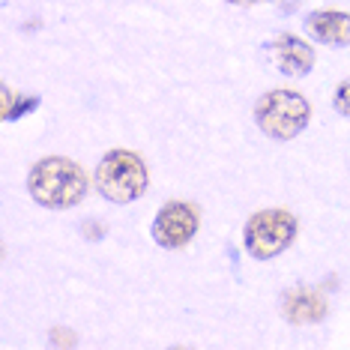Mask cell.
<instances>
[{
  "instance_id": "obj_8",
  "label": "cell",
  "mask_w": 350,
  "mask_h": 350,
  "mask_svg": "<svg viewBox=\"0 0 350 350\" xmlns=\"http://www.w3.org/2000/svg\"><path fill=\"white\" fill-rule=\"evenodd\" d=\"M284 317L291 323H317L323 321L326 314V302L317 291H308V288H293L288 297H284V306H282Z\"/></svg>"
},
{
  "instance_id": "obj_9",
  "label": "cell",
  "mask_w": 350,
  "mask_h": 350,
  "mask_svg": "<svg viewBox=\"0 0 350 350\" xmlns=\"http://www.w3.org/2000/svg\"><path fill=\"white\" fill-rule=\"evenodd\" d=\"M39 105L36 96L30 99H18L15 93L10 90V87H3V120H15V117H21L25 111H33Z\"/></svg>"
},
{
  "instance_id": "obj_3",
  "label": "cell",
  "mask_w": 350,
  "mask_h": 350,
  "mask_svg": "<svg viewBox=\"0 0 350 350\" xmlns=\"http://www.w3.org/2000/svg\"><path fill=\"white\" fill-rule=\"evenodd\" d=\"M96 189L111 204H132L147 192V165L132 150H111L96 168Z\"/></svg>"
},
{
  "instance_id": "obj_10",
  "label": "cell",
  "mask_w": 350,
  "mask_h": 350,
  "mask_svg": "<svg viewBox=\"0 0 350 350\" xmlns=\"http://www.w3.org/2000/svg\"><path fill=\"white\" fill-rule=\"evenodd\" d=\"M336 111L338 114H345V117H350V78L347 81H341L338 90H336Z\"/></svg>"
},
{
  "instance_id": "obj_1",
  "label": "cell",
  "mask_w": 350,
  "mask_h": 350,
  "mask_svg": "<svg viewBox=\"0 0 350 350\" xmlns=\"http://www.w3.org/2000/svg\"><path fill=\"white\" fill-rule=\"evenodd\" d=\"M87 174L78 162L66 156H45L30 168L27 189L36 204L49 210H69L78 206L87 195Z\"/></svg>"
},
{
  "instance_id": "obj_12",
  "label": "cell",
  "mask_w": 350,
  "mask_h": 350,
  "mask_svg": "<svg viewBox=\"0 0 350 350\" xmlns=\"http://www.w3.org/2000/svg\"><path fill=\"white\" fill-rule=\"evenodd\" d=\"M228 3H237V6H252V3H260V0H228Z\"/></svg>"
},
{
  "instance_id": "obj_11",
  "label": "cell",
  "mask_w": 350,
  "mask_h": 350,
  "mask_svg": "<svg viewBox=\"0 0 350 350\" xmlns=\"http://www.w3.org/2000/svg\"><path fill=\"white\" fill-rule=\"evenodd\" d=\"M54 341H57V345H75V338H72V336L66 338V336H63L60 329H54Z\"/></svg>"
},
{
  "instance_id": "obj_5",
  "label": "cell",
  "mask_w": 350,
  "mask_h": 350,
  "mask_svg": "<svg viewBox=\"0 0 350 350\" xmlns=\"http://www.w3.org/2000/svg\"><path fill=\"white\" fill-rule=\"evenodd\" d=\"M201 225V213L189 201H168L153 219V240L162 249H183L192 243Z\"/></svg>"
},
{
  "instance_id": "obj_4",
  "label": "cell",
  "mask_w": 350,
  "mask_h": 350,
  "mask_svg": "<svg viewBox=\"0 0 350 350\" xmlns=\"http://www.w3.org/2000/svg\"><path fill=\"white\" fill-rule=\"evenodd\" d=\"M293 240H297V219H293V213L282 210V206L254 213L243 228L245 252L258 260L278 258Z\"/></svg>"
},
{
  "instance_id": "obj_7",
  "label": "cell",
  "mask_w": 350,
  "mask_h": 350,
  "mask_svg": "<svg viewBox=\"0 0 350 350\" xmlns=\"http://www.w3.org/2000/svg\"><path fill=\"white\" fill-rule=\"evenodd\" d=\"M306 30L308 36L317 39L323 45H336L345 49L350 45V15L341 10H317L306 18Z\"/></svg>"
},
{
  "instance_id": "obj_6",
  "label": "cell",
  "mask_w": 350,
  "mask_h": 350,
  "mask_svg": "<svg viewBox=\"0 0 350 350\" xmlns=\"http://www.w3.org/2000/svg\"><path fill=\"white\" fill-rule=\"evenodd\" d=\"M269 54H273L278 72H284V75H291V78L308 75V72H312V66H314V51H312V45L302 42V39L293 36V33L278 36L275 42L269 45Z\"/></svg>"
},
{
  "instance_id": "obj_2",
  "label": "cell",
  "mask_w": 350,
  "mask_h": 350,
  "mask_svg": "<svg viewBox=\"0 0 350 350\" xmlns=\"http://www.w3.org/2000/svg\"><path fill=\"white\" fill-rule=\"evenodd\" d=\"M312 120V105L297 90H269L254 105V123L273 141H291Z\"/></svg>"
}]
</instances>
